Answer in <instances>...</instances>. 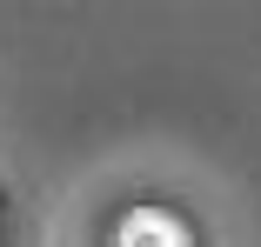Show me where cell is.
I'll list each match as a JSON object with an SVG mask.
<instances>
[{
    "mask_svg": "<svg viewBox=\"0 0 261 247\" xmlns=\"http://www.w3.org/2000/svg\"><path fill=\"white\" fill-rule=\"evenodd\" d=\"M114 247H188V234H181V221H174V214L141 207V214H127V221H121Z\"/></svg>",
    "mask_w": 261,
    "mask_h": 247,
    "instance_id": "6da1fadb",
    "label": "cell"
}]
</instances>
